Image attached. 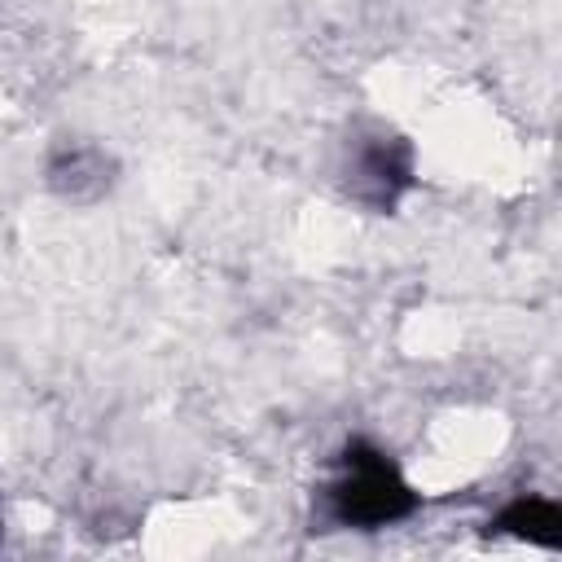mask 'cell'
Wrapping results in <instances>:
<instances>
[{
  "label": "cell",
  "mask_w": 562,
  "mask_h": 562,
  "mask_svg": "<svg viewBox=\"0 0 562 562\" xmlns=\"http://www.w3.org/2000/svg\"><path fill=\"white\" fill-rule=\"evenodd\" d=\"M321 518L338 531H382L422 509V492L373 439H347L316 492Z\"/></svg>",
  "instance_id": "6da1fadb"
},
{
  "label": "cell",
  "mask_w": 562,
  "mask_h": 562,
  "mask_svg": "<svg viewBox=\"0 0 562 562\" xmlns=\"http://www.w3.org/2000/svg\"><path fill=\"white\" fill-rule=\"evenodd\" d=\"M487 527H492V536H514L536 549H562V505L549 496H536V492L514 496Z\"/></svg>",
  "instance_id": "3957f363"
},
{
  "label": "cell",
  "mask_w": 562,
  "mask_h": 562,
  "mask_svg": "<svg viewBox=\"0 0 562 562\" xmlns=\"http://www.w3.org/2000/svg\"><path fill=\"white\" fill-rule=\"evenodd\" d=\"M351 198L373 211H391L413 189V145L404 136H369L347 162Z\"/></svg>",
  "instance_id": "7a4b0ae2"
},
{
  "label": "cell",
  "mask_w": 562,
  "mask_h": 562,
  "mask_svg": "<svg viewBox=\"0 0 562 562\" xmlns=\"http://www.w3.org/2000/svg\"><path fill=\"white\" fill-rule=\"evenodd\" d=\"M101 176H105V158H101L97 149H66V154H57V158L48 162V180H53V189L66 193V198H83V193H79L83 180H92L97 189H105Z\"/></svg>",
  "instance_id": "277c9868"
}]
</instances>
